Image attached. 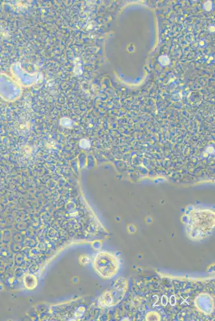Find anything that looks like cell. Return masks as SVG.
<instances>
[{
	"label": "cell",
	"instance_id": "cell-1",
	"mask_svg": "<svg viewBox=\"0 0 215 321\" xmlns=\"http://www.w3.org/2000/svg\"><path fill=\"white\" fill-rule=\"evenodd\" d=\"M212 212L207 210L197 211L192 215L191 220L189 221V229L190 234H192L196 228H198L195 236V239L204 238L206 235L211 232L215 224V217L212 214L208 217Z\"/></svg>",
	"mask_w": 215,
	"mask_h": 321
},
{
	"label": "cell",
	"instance_id": "cell-2",
	"mask_svg": "<svg viewBox=\"0 0 215 321\" xmlns=\"http://www.w3.org/2000/svg\"><path fill=\"white\" fill-rule=\"evenodd\" d=\"M94 269L98 274L105 278L113 277L119 268V262L111 253H99L94 260Z\"/></svg>",
	"mask_w": 215,
	"mask_h": 321
},
{
	"label": "cell",
	"instance_id": "cell-3",
	"mask_svg": "<svg viewBox=\"0 0 215 321\" xmlns=\"http://www.w3.org/2000/svg\"><path fill=\"white\" fill-rule=\"evenodd\" d=\"M24 283L26 288L29 290H33L37 285V280L32 275H26L24 277Z\"/></svg>",
	"mask_w": 215,
	"mask_h": 321
},
{
	"label": "cell",
	"instance_id": "cell-4",
	"mask_svg": "<svg viewBox=\"0 0 215 321\" xmlns=\"http://www.w3.org/2000/svg\"><path fill=\"white\" fill-rule=\"evenodd\" d=\"M83 258H83V259H85V258H86V256H83ZM83 260H83V259H82V262L83 261ZM86 263H87V262H86V261L85 262H83V264H86Z\"/></svg>",
	"mask_w": 215,
	"mask_h": 321
}]
</instances>
